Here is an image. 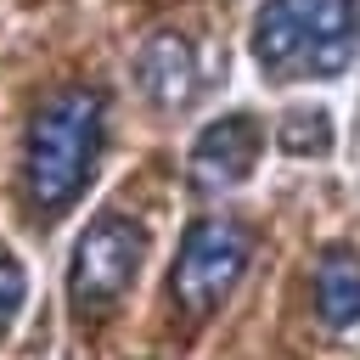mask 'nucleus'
Segmentation results:
<instances>
[{
	"mask_svg": "<svg viewBox=\"0 0 360 360\" xmlns=\"http://www.w3.org/2000/svg\"><path fill=\"white\" fill-rule=\"evenodd\" d=\"M22 298H28V276H22V259L11 248H0V338L11 332V321L22 315Z\"/></svg>",
	"mask_w": 360,
	"mask_h": 360,
	"instance_id": "nucleus-10",
	"label": "nucleus"
},
{
	"mask_svg": "<svg viewBox=\"0 0 360 360\" xmlns=\"http://www.w3.org/2000/svg\"><path fill=\"white\" fill-rule=\"evenodd\" d=\"M276 135H281V152H292V158H326L332 152V118L321 107H292Z\"/></svg>",
	"mask_w": 360,
	"mask_h": 360,
	"instance_id": "nucleus-9",
	"label": "nucleus"
},
{
	"mask_svg": "<svg viewBox=\"0 0 360 360\" xmlns=\"http://www.w3.org/2000/svg\"><path fill=\"white\" fill-rule=\"evenodd\" d=\"M107 146V101L90 84L51 90L22 135V197L39 219H56L79 202L96 158Z\"/></svg>",
	"mask_w": 360,
	"mask_h": 360,
	"instance_id": "nucleus-1",
	"label": "nucleus"
},
{
	"mask_svg": "<svg viewBox=\"0 0 360 360\" xmlns=\"http://www.w3.org/2000/svg\"><path fill=\"white\" fill-rule=\"evenodd\" d=\"M264 152V124L253 112H225L214 124H202V135L191 141V158H186V174L202 186V191H231L253 174Z\"/></svg>",
	"mask_w": 360,
	"mask_h": 360,
	"instance_id": "nucleus-4",
	"label": "nucleus"
},
{
	"mask_svg": "<svg viewBox=\"0 0 360 360\" xmlns=\"http://www.w3.org/2000/svg\"><path fill=\"white\" fill-rule=\"evenodd\" d=\"M248 253H253V242H248V231H242L236 219H219V214L197 219V225L180 236V253H174V276H169L174 304H180L191 321L214 315V309L231 298V287L242 281Z\"/></svg>",
	"mask_w": 360,
	"mask_h": 360,
	"instance_id": "nucleus-3",
	"label": "nucleus"
},
{
	"mask_svg": "<svg viewBox=\"0 0 360 360\" xmlns=\"http://www.w3.org/2000/svg\"><path fill=\"white\" fill-rule=\"evenodd\" d=\"M315 315L332 332L360 326V248H349V242L321 248V259H315Z\"/></svg>",
	"mask_w": 360,
	"mask_h": 360,
	"instance_id": "nucleus-8",
	"label": "nucleus"
},
{
	"mask_svg": "<svg viewBox=\"0 0 360 360\" xmlns=\"http://www.w3.org/2000/svg\"><path fill=\"white\" fill-rule=\"evenodd\" d=\"M354 51H360V0H315L309 39H304V68L315 79H332L354 62Z\"/></svg>",
	"mask_w": 360,
	"mask_h": 360,
	"instance_id": "nucleus-6",
	"label": "nucleus"
},
{
	"mask_svg": "<svg viewBox=\"0 0 360 360\" xmlns=\"http://www.w3.org/2000/svg\"><path fill=\"white\" fill-rule=\"evenodd\" d=\"M309 11H315V0H264L259 6V17H253V62L264 73H287L292 62H304Z\"/></svg>",
	"mask_w": 360,
	"mask_h": 360,
	"instance_id": "nucleus-7",
	"label": "nucleus"
},
{
	"mask_svg": "<svg viewBox=\"0 0 360 360\" xmlns=\"http://www.w3.org/2000/svg\"><path fill=\"white\" fill-rule=\"evenodd\" d=\"M146 264V225L129 214H96L68 259V298L79 315L112 309Z\"/></svg>",
	"mask_w": 360,
	"mask_h": 360,
	"instance_id": "nucleus-2",
	"label": "nucleus"
},
{
	"mask_svg": "<svg viewBox=\"0 0 360 360\" xmlns=\"http://www.w3.org/2000/svg\"><path fill=\"white\" fill-rule=\"evenodd\" d=\"M135 84H141V96L152 107L180 112L191 101V90H197V51H191V39L174 34V28L146 34V45L135 51Z\"/></svg>",
	"mask_w": 360,
	"mask_h": 360,
	"instance_id": "nucleus-5",
	"label": "nucleus"
}]
</instances>
